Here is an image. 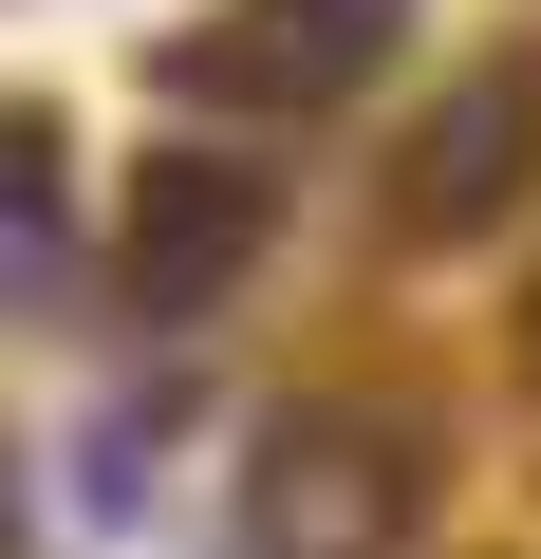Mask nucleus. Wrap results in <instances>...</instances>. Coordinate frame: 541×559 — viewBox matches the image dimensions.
Returning a JSON list of instances; mask_svg holds the SVG:
<instances>
[{
  "label": "nucleus",
  "mask_w": 541,
  "mask_h": 559,
  "mask_svg": "<svg viewBox=\"0 0 541 559\" xmlns=\"http://www.w3.org/2000/svg\"><path fill=\"white\" fill-rule=\"evenodd\" d=\"M411 540V448L374 411H281L243 466V559H392Z\"/></svg>",
  "instance_id": "obj_1"
},
{
  "label": "nucleus",
  "mask_w": 541,
  "mask_h": 559,
  "mask_svg": "<svg viewBox=\"0 0 541 559\" xmlns=\"http://www.w3.org/2000/svg\"><path fill=\"white\" fill-rule=\"evenodd\" d=\"M261 224H281V187H261L243 150H168V168L131 187V242H113V280H131V318H205L224 280L261 261Z\"/></svg>",
  "instance_id": "obj_2"
},
{
  "label": "nucleus",
  "mask_w": 541,
  "mask_h": 559,
  "mask_svg": "<svg viewBox=\"0 0 541 559\" xmlns=\"http://www.w3.org/2000/svg\"><path fill=\"white\" fill-rule=\"evenodd\" d=\"M504 187H522V75L430 94V112H411V150H392V224H485Z\"/></svg>",
  "instance_id": "obj_3"
},
{
  "label": "nucleus",
  "mask_w": 541,
  "mask_h": 559,
  "mask_svg": "<svg viewBox=\"0 0 541 559\" xmlns=\"http://www.w3.org/2000/svg\"><path fill=\"white\" fill-rule=\"evenodd\" d=\"M38 299H75V242L38 205V168H0V318H38Z\"/></svg>",
  "instance_id": "obj_4"
},
{
  "label": "nucleus",
  "mask_w": 541,
  "mask_h": 559,
  "mask_svg": "<svg viewBox=\"0 0 541 559\" xmlns=\"http://www.w3.org/2000/svg\"><path fill=\"white\" fill-rule=\"evenodd\" d=\"M392 20H411V0H299L281 75H299V94H318V75H374V57H392Z\"/></svg>",
  "instance_id": "obj_5"
},
{
  "label": "nucleus",
  "mask_w": 541,
  "mask_h": 559,
  "mask_svg": "<svg viewBox=\"0 0 541 559\" xmlns=\"http://www.w3.org/2000/svg\"><path fill=\"white\" fill-rule=\"evenodd\" d=\"M0 540H20V485H0Z\"/></svg>",
  "instance_id": "obj_6"
}]
</instances>
